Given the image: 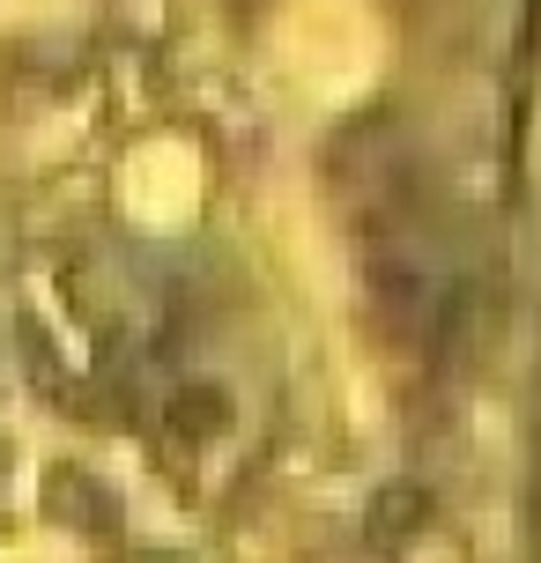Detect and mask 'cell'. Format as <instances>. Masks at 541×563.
Segmentation results:
<instances>
[{
  "instance_id": "obj_1",
  "label": "cell",
  "mask_w": 541,
  "mask_h": 563,
  "mask_svg": "<svg viewBox=\"0 0 541 563\" xmlns=\"http://www.w3.org/2000/svg\"><path fill=\"white\" fill-rule=\"evenodd\" d=\"M416 519H423V497H416V489H394L386 505L371 511V534H408Z\"/></svg>"
}]
</instances>
